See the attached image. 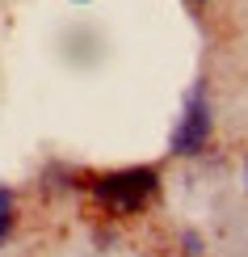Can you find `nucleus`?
<instances>
[{
    "instance_id": "1",
    "label": "nucleus",
    "mask_w": 248,
    "mask_h": 257,
    "mask_svg": "<svg viewBox=\"0 0 248 257\" xmlns=\"http://www.w3.org/2000/svg\"><path fill=\"white\" fill-rule=\"evenodd\" d=\"M97 198L105 202L118 215H131L139 211L156 190V169H122V173H110V177H97Z\"/></svg>"
},
{
    "instance_id": "2",
    "label": "nucleus",
    "mask_w": 248,
    "mask_h": 257,
    "mask_svg": "<svg viewBox=\"0 0 248 257\" xmlns=\"http://www.w3.org/2000/svg\"><path fill=\"white\" fill-rule=\"evenodd\" d=\"M206 135H210V105H206V93H189V101H185V114H181V126L172 131V148L177 152H202L206 148Z\"/></svg>"
},
{
    "instance_id": "3",
    "label": "nucleus",
    "mask_w": 248,
    "mask_h": 257,
    "mask_svg": "<svg viewBox=\"0 0 248 257\" xmlns=\"http://www.w3.org/2000/svg\"><path fill=\"white\" fill-rule=\"evenodd\" d=\"M13 215H17V207H13V194H9V190L0 186V244H5V236L13 232Z\"/></svg>"
}]
</instances>
